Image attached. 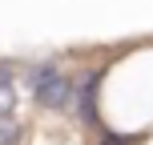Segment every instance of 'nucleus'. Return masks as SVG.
Returning <instances> with one entry per match:
<instances>
[{
    "label": "nucleus",
    "instance_id": "f257e3e1",
    "mask_svg": "<svg viewBox=\"0 0 153 145\" xmlns=\"http://www.w3.org/2000/svg\"><path fill=\"white\" fill-rule=\"evenodd\" d=\"M32 93H36L40 105L65 109L73 101V81L65 73H56V69H36V73H32Z\"/></svg>",
    "mask_w": 153,
    "mask_h": 145
},
{
    "label": "nucleus",
    "instance_id": "f03ea898",
    "mask_svg": "<svg viewBox=\"0 0 153 145\" xmlns=\"http://www.w3.org/2000/svg\"><path fill=\"white\" fill-rule=\"evenodd\" d=\"M16 137H20V125L12 117H0V145H16Z\"/></svg>",
    "mask_w": 153,
    "mask_h": 145
}]
</instances>
